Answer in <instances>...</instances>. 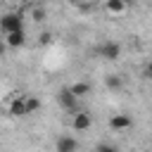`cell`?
Returning a JSON list of instances; mask_svg holds the SVG:
<instances>
[{
	"label": "cell",
	"mask_w": 152,
	"mask_h": 152,
	"mask_svg": "<svg viewBox=\"0 0 152 152\" xmlns=\"http://www.w3.org/2000/svg\"><path fill=\"white\" fill-rule=\"evenodd\" d=\"M24 107H26V114H33L40 109V100L33 95H24Z\"/></svg>",
	"instance_id": "obj_11"
},
{
	"label": "cell",
	"mask_w": 152,
	"mask_h": 152,
	"mask_svg": "<svg viewBox=\"0 0 152 152\" xmlns=\"http://www.w3.org/2000/svg\"><path fill=\"white\" fill-rule=\"evenodd\" d=\"M31 2H40V0H31Z\"/></svg>",
	"instance_id": "obj_19"
},
{
	"label": "cell",
	"mask_w": 152,
	"mask_h": 152,
	"mask_svg": "<svg viewBox=\"0 0 152 152\" xmlns=\"http://www.w3.org/2000/svg\"><path fill=\"white\" fill-rule=\"evenodd\" d=\"M50 43H52V33H48V31L40 33V45H50Z\"/></svg>",
	"instance_id": "obj_15"
},
{
	"label": "cell",
	"mask_w": 152,
	"mask_h": 152,
	"mask_svg": "<svg viewBox=\"0 0 152 152\" xmlns=\"http://www.w3.org/2000/svg\"><path fill=\"white\" fill-rule=\"evenodd\" d=\"M126 10H128V5H124L121 0H107V2H104V12H107L109 17H121Z\"/></svg>",
	"instance_id": "obj_7"
},
{
	"label": "cell",
	"mask_w": 152,
	"mask_h": 152,
	"mask_svg": "<svg viewBox=\"0 0 152 152\" xmlns=\"http://www.w3.org/2000/svg\"><path fill=\"white\" fill-rule=\"evenodd\" d=\"M31 17H33V19H36V21H43V19H45V12H43V10H40V7H36V10H33V12H31Z\"/></svg>",
	"instance_id": "obj_13"
},
{
	"label": "cell",
	"mask_w": 152,
	"mask_h": 152,
	"mask_svg": "<svg viewBox=\"0 0 152 152\" xmlns=\"http://www.w3.org/2000/svg\"><path fill=\"white\" fill-rule=\"evenodd\" d=\"M121 2H124V5H133L135 0H121Z\"/></svg>",
	"instance_id": "obj_17"
},
{
	"label": "cell",
	"mask_w": 152,
	"mask_h": 152,
	"mask_svg": "<svg viewBox=\"0 0 152 152\" xmlns=\"http://www.w3.org/2000/svg\"><path fill=\"white\" fill-rule=\"evenodd\" d=\"M97 152H116V145H107V142H102V145H97Z\"/></svg>",
	"instance_id": "obj_14"
},
{
	"label": "cell",
	"mask_w": 152,
	"mask_h": 152,
	"mask_svg": "<svg viewBox=\"0 0 152 152\" xmlns=\"http://www.w3.org/2000/svg\"><path fill=\"white\" fill-rule=\"evenodd\" d=\"M5 43H7V48H21V45L26 43V33H24V28H17V31L5 33Z\"/></svg>",
	"instance_id": "obj_5"
},
{
	"label": "cell",
	"mask_w": 152,
	"mask_h": 152,
	"mask_svg": "<svg viewBox=\"0 0 152 152\" xmlns=\"http://www.w3.org/2000/svg\"><path fill=\"white\" fill-rule=\"evenodd\" d=\"M7 114L10 116H26V107H24V95L21 93H14L10 104H7Z\"/></svg>",
	"instance_id": "obj_3"
},
{
	"label": "cell",
	"mask_w": 152,
	"mask_h": 152,
	"mask_svg": "<svg viewBox=\"0 0 152 152\" xmlns=\"http://www.w3.org/2000/svg\"><path fill=\"white\" fill-rule=\"evenodd\" d=\"M59 102H62V107L69 109V112H76V109H78V97H76L69 88H62V90H59Z\"/></svg>",
	"instance_id": "obj_4"
},
{
	"label": "cell",
	"mask_w": 152,
	"mask_h": 152,
	"mask_svg": "<svg viewBox=\"0 0 152 152\" xmlns=\"http://www.w3.org/2000/svg\"><path fill=\"white\" fill-rule=\"evenodd\" d=\"M66 2H71V5H78V2H83V0H66Z\"/></svg>",
	"instance_id": "obj_18"
},
{
	"label": "cell",
	"mask_w": 152,
	"mask_h": 152,
	"mask_svg": "<svg viewBox=\"0 0 152 152\" xmlns=\"http://www.w3.org/2000/svg\"><path fill=\"white\" fill-rule=\"evenodd\" d=\"M131 126H133V119L128 114H114L109 119V128H114V131H126Z\"/></svg>",
	"instance_id": "obj_6"
},
{
	"label": "cell",
	"mask_w": 152,
	"mask_h": 152,
	"mask_svg": "<svg viewBox=\"0 0 152 152\" xmlns=\"http://www.w3.org/2000/svg\"><path fill=\"white\" fill-rule=\"evenodd\" d=\"M97 55H100L102 59H107V62H114V59L121 57V45L114 43V40H107V43L97 45Z\"/></svg>",
	"instance_id": "obj_2"
},
{
	"label": "cell",
	"mask_w": 152,
	"mask_h": 152,
	"mask_svg": "<svg viewBox=\"0 0 152 152\" xmlns=\"http://www.w3.org/2000/svg\"><path fill=\"white\" fill-rule=\"evenodd\" d=\"M90 114H86V112H76L74 114V121H71V126L76 128V131H86V128H90Z\"/></svg>",
	"instance_id": "obj_8"
},
{
	"label": "cell",
	"mask_w": 152,
	"mask_h": 152,
	"mask_svg": "<svg viewBox=\"0 0 152 152\" xmlns=\"http://www.w3.org/2000/svg\"><path fill=\"white\" fill-rule=\"evenodd\" d=\"M76 150H78V140L76 138L64 135V138L57 140V152H76Z\"/></svg>",
	"instance_id": "obj_9"
},
{
	"label": "cell",
	"mask_w": 152,
	"mask_h": 152,
	"mask_svg": "<svg viewBox=\"0 0 152 152\" xmlns=\"http://www.w3.org/2000/svg\"><path fill=\"white\" fill-rule=\"evenodd\" d=\"M69 90H71L76 97H86V95L90 93V83H86V81H78V83L69 86Z\"/></svg>",
	"instance_id": "obj_10"
},
{
	"label": "cell",
	"mask_w": 152,
	"mask_h": 152,
	"mask_svg": "<svg viewBox=\"0 0 152 152\" xmlns=\"http://www.w3.org/2000/svg\"><path fill=\"white\" fill-rule=\"evenodd\" d=\"M104 83H107V88H109V90H119V88L124 86L121 76H114V74H112V76H107V78H104Z\"/></svg>",
	"instance_id": "obj_12"
},
{
	"label": "cell",
	"mask_w": 152,
	"mask_h": 152,
	"mask_svg": "<svg viewBox=\"0 0 152 152\" xmlns=\"http://www.w3.org/2000/svg\"><path fill=\"white\" fill-rule=\"evenodd\" d=\"M17 28H24V21H21V14L19 12H7V14L0 17V31L2 33L17 31Z\"/></svg>",
	"instance_id": "obj_1"
},
{
	"label": "cell",
	"mask_w": 152,
	"mask_h": 152,
	"mask_svg": "<svg viewBox=\"0 0 152 152\" xmlns=\"http://www.w3.org/2000/svg\"><path fill=\"white\" fill-rule=\"evenodd\" d=\"M5 55H7V43L0 40V57H5Z\"/></svg>",
	"instance_id": "obj_16"
}]
</instances>
